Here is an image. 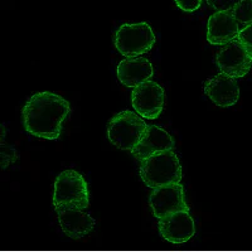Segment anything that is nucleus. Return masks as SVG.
<instances>
[{
	"label": "nucleus",
	"mask_w": 252,
	"mask_h": 252,
	"mask_svg": "<svg viewBox=\"0 0 252 252\" xmlns=\"http://www.w3.org/2000/svg\"><path fill=\"white\" fill-rule=\"evenodd\" d=\"M204 94L217 106L229 107L233 106L240 98V87L236 78L220 72L204 83Z\"/></svg>",
	"instance_id": "nucleus-12"
},
{
	"label": "nucleus",
	"mask_w": 252,
	"mask_h": 252,
	"mask_svg": "<svg viewBox=\"0 0 252 252\" xmlns=\"http://www.w3.org/2000/svg\"><path fill=\"white\" fill-rule=\"evenodd\" d=\"M116 75L124 86L134 89L152 80L154 69L150 61L145 57L124 58L116 68Z\"/></svg>",
	"instance_id": "nucleus-13"
},
{
	"label": "nucleus",
	"mask_w": 252,
	"mask_h": 252,
	"mask_svg": "<svg viewBox=\"0 0 252 252\" xmlns=\"http://www.w3.org/2000/svg\"><path fill=\"white\" fill-rule=\"evenodd\" d=\"M240 28L252 23V0H241L240 3L231 10Z\"/></svg>",
	"instance_id": "nucleus-15"
},
{
	"label": "nucleus",
	"mask_w": 252,
	"mask_h": 252,
	"mask_svg": "<svg viewBox=\"0 0 252 252\" xmlns=\"http://www.w3.org/2000/svg\"><path fill=\"white\" fill-rule=\"evenodd\" d=\"M237 40L241 43V46L244 47L249 57L252 60V23L244 27V28H241Z\"/></svg>",
	"instance_id": "nucleus-16"
},
{
	"label": "nucleus",
	"mask_w": 252,
	"mask_h": 252,
	"mask_svg": "<svg viewBox=\"0 0 252 252\" xmlns=\"http://www.w3.org/2000/svg\"><path fill=\"white\" fill-rule=\"evenodd\" d=\"M160 235L172 244H183L195 235V223L189 211H181L159 220Z\"/></svg>",
	"instance_id": "nucleus-10"
},
{
	"label": "nucleus",
	"mask_w": 252,
	"mask_h": 252,
	"mask_svg": "<svg viewBox=\"0 0 252 252\" xmlns=\"http://www.w3.org/2000/svg\"><path fill=\"white\" fill-rule=\"evenodd\" d=\"M216 64L220 73L237 80L249 73L252 66V60L240 42L235 39L222 46V48L217 52Z\"/></svg>",
	"instance_id": "nucleus-8"
},
{
	"label": "nucleus",
	"mask_w": 252,
	"mask_h": 252,
	"mask_svg": "<svg viewBox=\"0 0 252 252\" xmlns=\"http://www.w3.org/2000/svg\"><path fill=\"white\" fill-rule=\"evenodd\" d=\"M157 38L146 22L121 24L114 34V46L125 58H134L148 53Z\"/></svg>",
	"instance_id": "nucleus-4"
},
{
	"label": "nucleus",
	"mask_w": 252,
	"mask_h": 252,
	"mask_svg": "<svg viewBox=\"0 0 252 252\" xmlns=\"http://www.w3.org/2000/svg\"><path fill=\"white\" fill-rule=\"evenodd\" d=\"M174 3L181 10L186 13L197 12L202 6V0H174Z\"/></svg>",
	"instance_id": "nucleus-19"
},
{
	"label": "nucleus",
	"mask_w": 252,
	"mask_h": 252,
	"mask_svg": "<svg viewBox=\"0 0 252 252\" xmlns=\"http://www.w3.org/2000/svg\"><path fill=\"white\" fill-rule=\"evenodd\" d=\"M174 146V139L169 132H166V130L161 129L160 126L148 125L140 141L131 150V154L139 161H143L146 158L158 154V153L173 150Z\"/></svg>",
	"instance_id": "nucleus-9"
},
{
	"label": "nucleus",
	"mask_w": 252,
	"mask_h": 252,
	"mask_svg": "<svg viewBox=\"0 0 252 252\" xmlns=\"http://www.w3.org/2000/svg\"><path fill=\"white\" fill-rule=\"evenodd\" d=\"M148 125L136 112L121 111L114 115L107 124V138L120 150L134 149L140 141Z\"/></svg>",
	"instance_id": "nucleus-5"
},
{
	"label": "nucleus",
	"mask_w": 252,
	"mask_h": 252,
	"mask_svg": "<svg viewBox=\"0 0 252 252\" xmlns=\"http://www.w3.org/2000/svg\"><path fill=\"white\" fill-rule=\"evenodd\" d=\"M241 28L231 12H216L208 18L207 42L212 46L224 44L237 39Z\"/></svg>",
	"instance_id": "nucleus-11"
},
{
	"label": "nucleus",
	"mask_w": 252,
	"mask_h": 252,
	"mask_svg": "<svg viewBox=\"0 0 252 252\" xmlns=\"http://www.w3.org/2000/svg\"><path fill=\"white\" fill-rule=\"evenodd\" d=\"M149 204L153 215L158 220L175 212L189 211V207L187 206L186 198H184L183 186L181 183L166 184V186L153 189L149 197Z\"/></svg>",
	"instance_id": "nucleus-7"
},
{
	"label": "nucleus",
	"mask_w": 252,
	"mask_h": 252,
	"mask_svg": "<svg viewBox=\"0 0 252 252\" xmlns=\"http://www.w3.org/2000/svg\"><path fill=\"white\" fill-rule=\"evenodd\" d=\"M140 177L152 189L181 183L182 166L179 158L173 150L158 153L140 161Z\"/></svg>",
	"instance_id": "nucleus-2"
},
{
	"label": "nucleus",
	"mask_w": 252,
	"mask_h": 252,
	"mask_svg": "<svg viewBox=\"0 0 252 252\" xmlns=\"http://www.w3.org/2000/svg\"><path fill=\"white\" fill-rule=\"evenodd\" d=\"M89 204V184L82 174L76 170H64L56 178L53 206L86 209Z\"/></svg>",
	"instance_id": "nucleus-3"
},
{
	"label": "nucleus",
	"mask_w": 252,
	"mask_h": 252,
	"mask_svg": "<svg viewBox=\"0 0 252 252\" xmlns=\"http://www.w3.org/2000/svg\"><path fill=\"white\" fill-rule=\"evenodd\" d=\"M241 0H207V4L216 12H231Z\"/></svg>",
	"instance_id": "nucleus-17"
},
{
	"label": "nucleus",
	"mask_w": 252,
	"mask_h": 252,
	"mask_svg": "<svg viewBox=\"0 0 252 252\" xmlns=\"http://www.w3.org/2000/svg\"><path fill=\"white\" fill-rule=\"evenodd\" d=\"M164 101L165 91L159 83L152 80L141 83L132 90V107L143 119L154 120L159 118L163 112Z\"/></svg>",
	"instance_id": "nucleus-6"
},
{
	"label": "nucleus",
	"mask_w": 252,
	"mask_h": 252,
	"mask_svg": "<svg viewBox=\"0 0 252 252\" xmlns=\"http://www.w3.org/2000/svg\"><path fill=\"white\" fill-rule=\"evenodd\" d=\"M69 112L71 103L66 98L49 91L37 92L22 110L24 130L35 138L57 140Z\"/></svg>",
	"instance_id": "nucleus-1"
},
{
	"label": "nucleus",
	"mask_w": 252,
	"mask_h": 252,
	"mask_svg": "<svg viewBox=\"0 0 252 252\" xmlns=\"http://www.w3.org/2000/svg\"><path fill=\"white\" fill-rule=\"evenodd\" d=\"M1 149H5V153H1V169H6L9 164L18 160V154L12 146L4 145L3 139H1Z\"/></svg>",
	"instance_id": "nucleus-18"
},
{
	"label": "nucleus",
	"mask_w": 252,
	"mask_h": 252,
	"mask_svg": "<svg viewBox=\"0 0 252 252\" xmlns=\"http://www.w3.org/2000/svg\"><path fill=\"white\" fill-rule=\"evenodd\" d=\"M58 222L62 231L71 238L83 237L89 235L94 226V220L83 209L55 207Z\"/></svg>",
	"instance_id": "nucleus-14"
}]
</instances>
